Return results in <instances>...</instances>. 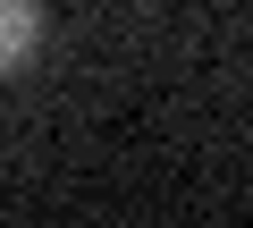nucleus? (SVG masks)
<instances>
[{
	"instance_id": "f257e3e1",
	"label": "nucleus",
	"mask_w": 253,
	"mask_h": 228,
	"mask_svg": "<svg viewBox=\"0 0 253 228\" xmlns=\"http://www.w3.org/2000/svg\"><path fill=\"white\" fill-rule=\"evenodd\" d=\"M34 51V9L26 0H0V68H17Z\"/></svg>"
}]
</instances>
